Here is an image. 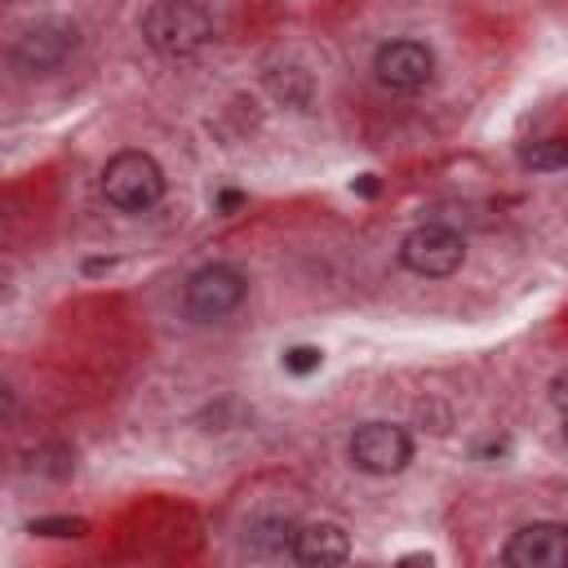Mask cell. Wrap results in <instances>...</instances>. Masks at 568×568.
I'll list each match as a JSON object with an SVG mask.
<instances>
[{
  "instance_id": "4",
  "label": "cell",
  "mask_w": 568,
  "mask_h": 568,
  "mask_svg": "<svg viewBox=\"0 0 568 568\" xmlns=\"http://www.w3.org/2000/svg\"><path fill=\"white\" fill-rule=\"evenodd\" d=\"M248 293V280L226 266V262H209L200 271L186 275V288H182V311L195 320V324H213V320H226L231 311H240Z\"/></svg>"
},
{
  "instance_id": "14",
  "label": "cell",
  "mask_w": 568,
  "mask_h": 568,
  "mask_svg": "<svg viewBox=\"0 0 568 568\" xmlns=\"http://www.w3.org/2000/svg\"><path fill=\"white\" fill-rule=\"evenodd\" d=\"M550 404H555L559 413H568V368L555 373V382H550Z\"/></svg>"
},
{
  "instance_id": "8",
  "label": "cell",
  "mask_w": 568,
  "mask_h": 568,
  "mask_svg": "<svg viewBox=\"0 0 568 568\" xmlns=\"http://www.w3.org/2000/svg\"><path fill=\"white\" fill-rule=\"evenodd\" d=\"M501 559L510 568H568V524L537 519L510 532Z\"/></svg>"
},
{
  "instance_id": "16",
  "label": "cell",
  "mask_w": 568,
  "mask_h": 568,
  "mask_svg": "<svg viewBox=\"0 0 568 568\" xmlns=\"http://www.w3.org/2000/svg\"><path fill=\"white\" fill-rule=\"evenodd\" d=\"M84 271H89V275H102V271H111V262H102V257H93V262H84Z\"/></svg>"
},
{
  "instance_id": "11",
  "label": "cell",
  "mask_w": 568,
  "mask_h": 568,
  "mask_svg": "<svg viewBox=\"0 0 568 568\" xmlns=\"http://www.w3.org/2000/svg\"><path fill=\"white\" fill-rule=\"evenodd\" d=\"M31 532H36V537H84L89 524H84V519H67V515H58V519H31Z\"/></svg>"
},
{
  "instance_id": "7",
  "label": "cell",
  "mask_w": 568,
  "mask_h": 568,
  "mask_svg": "<svg viewBox=\"0 0 568 568\" xmlns=\"http://www.w3.org/2000/svg\"><path fill=\"white\" fill-rule=\"evenodd\" d=\"M373 75L390 93H422L435 80V53L417 40H390L373 58Z\"/></svg>"
},
{
  "instance_id": "5",
  "label": "cell",
  "mask_w": 568,
  "mask_h": 568,
  "mask_svg": "<svg viewBox=\"0 0 568 568\" xmlns=\"http://www.w3.org/2000/svg\"><path fill=\"white\" fill-rule=\"evenodd\" d=\"M462 262H466V244L444 222H426V226H417V231H408L399 240V266L422 275V280H444Z\"/></svg>"
},
{
  "instance_id": "12",
  "label": "cell",
  "mask_w": 568,
  "mask_h": 568,
  "mask_svg": "<svg viewBox=\"0 0 568 568\" xmlns=\"http://www.w3.org/2000/svg\"><path fill=\"white\" fill-rule=\"evenodd\" d=\"M75 462H71V453L67 448H40V453H31V470H44V475H67Z\"/></svg>"
},
{
  "instance_id": "6",
  "label": "cell",
  "mask_w": 568,
  "mask_h": 568,
  "mask_svg": "<svg viewBox=\"0 0 568 568\" xmlns=\"http://www.w3.org/2000/svg\"><path fill=\"white\" fill-rule=\"evenodd\" d=\"M346 453L364 475H399L413 462V439L395 422H364L355 426Z\"/></svg>"
},
{
  "instance_id": "3",
  "label": "cell",
  "mask_w": 568,
  "mask_h": 568,
  "mask_svg": "<svg viewBox=\"0 0 568 568\" xmlns=\"http://www.w3.org/2000/svg\"><path fill=\"white\" fill-rule=\"evenodd\" d=\"M80 49V22L71 18H40L31 27H22L9 44V62L27 75H49L58 71L71 53Z\"/></svg>"
},
{
  "instance_id": "10",
  "label": "cell",
  "mask_w": 568,
  "mask_h": 568,
  "mask_svg": "<svg viewBox=\"0 0 568 568\" xmlns=\"http://www.w3.org/2000/svg\"><path fill=\"white\" fill-rule=\"evenodd\" d=\"M519 164L532 169V173H555V169H568V138H537L519 151Z\"/></svg>"
},
{
  "instance_id": "17",
  "label": "cell",
  "mask_w": 568,
  "mask_h": 568,
  "mask_svg": "<svg viewBox=\"0 0 568 568\" xmlns=\"http://www.w3.org/2000/svg\"><path fill=\"white\" fill-rule=\"evenodd\" d=\"M564 439H568V413H564Z\"/></svg>"
},
{
  "instance_id": "15",
  "label": "cell",
  "mask_w": 568,
  "mask_h": 568,
  "mask_svg": "<svg viewBox=\"0 0 568 568\" xmlns=\"http://www.w3.org/2000/svg\"><path fill=\"white\" fill-rule=\"evenodd\" d=\"M0 395H4V422H13V417H18V399H13V390H9V386H4Z\"/></svg>"
},
{
  "instance_id": "1",
  "label": "cell",
  "mask_w": 568,
  "mask_h": 568,
  "mask_svg": "<svg viewBox=\"0 0 568 568\" xmlns=\"http://www.w3.org/2000/svg\"><path fill=\"white\" fill-rule=\"evenodd\" d=\"M142 40L164 58H191L213 44V13L200 0H155L142 13Z\"/></svg>"
},
{
  "instance_id": "2",
  "label": "cell",
  "mask_w": 568,
  "mask_h": 568,
  "mask_svg": "<svg viewBox=\"0 0 568 568\" xmlns=\"http://www.w3.org/2000/svg\"><path fill=\"white\" fill-rule=\"evenodd\" d=\"M102 195L124 213H146L164 200V169L146 151H120L102 169Z\"/></svg>"
},
{
  "instance_id": "9",
  "label": "cell",
  "mask_w": 568,
  "mask_h": 568,
  "mask_svg": "<svg viewBox=\"0 0 568 568\" xmlns=\"http://www.w3.org/2000/svg\"><path fill=\"white\" fill-rule=\"evenodd\" d=\"M288 555H293L297 564H306V568L346 564V559H351V537H346L342 524H333V519H315V524H302V528L293 532Z\"/></svg>"
},
{
  "instance_id": "13",
  "label": "cell",
  "mask_w": 568,
  "mask_h": 568,
  "mask_svg": "<svg viewBox=\"0 0 568 568\" xmlns=\"http://www.w3.org/2000/svg\"><path fill=\"white\" fill-rule=\"evenodd\" d=\"M320 359H324V355H320V346H288V351H284V368H288V373H297V377L315 373V368H320Z\"/></svg>"
}]
</instances>
